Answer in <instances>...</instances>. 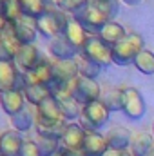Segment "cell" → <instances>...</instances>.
Returning <instances> with one entry per match:
<instances>
[{
  "label": "cell",
  "mask_w": 154,
  "mask_h": 156,
  "mask_svg": "<svg viewBox=\"0 0 154 156\" xmlns=\"http://www.w3.org/2000/svg\"><path fill=\"white\" fill-rule=\"evenodd\" d=\"M94 5L105 15V18L109 22H113L116 16H118V11H120V4L118 0H103V2H94Z\"/></svg>",
  "instance_id": "obj_32"
},
{
  "label": "cell",
  "mask_w": 154,
  "mask_h": 156,
  "mask_svg": "<svg viewBox=\"0 0 154 156\" xmlns=\"http://www.w3.org/2000/svg\"><path fill=\"white\" fill-rule=\"evenodd\" d=\"M123 4H127V5H134V4H140L142 0H121Z\"/></svg>",
  "instance_id": "obj_42"
},
{
  "label": "cell",
  "mask_w": 154,
  "mask_h": 156,
  "mask_svg": "<svg viewBox=\"0 0 154 156\" xmlns=\"http://www.w3.org/2000/svg\"><path fill=\"white\" fill-rule=\"evenodd\" d=\"M37 118H42V120H64L60 105L53 96H49L45 102H42L37 107Z\"/></svg>",
  "instance_id": "obj_24"
},
{
  "label": "cell",
  "mask_w": 154,
  "mask_h": 156,
  "mask_svg": "<svg viewBox=\"0 0 154 156\" xmlns=\"http://www.w3.org/2000/svg\"><path fill=\"white\" fill-rule=\"evenodd\" d=\"M49 156H64V154H62V149H60V151H56V153H53V154H49Z\"/></svg>",
  "instance_id": "obj_43"
},
{
  "label": "cell",
  "mask_w": 154,
  "mask_h": 156,
  "mask_svg": "<svg viewBox=\"0 0 154 156\" xmlns=\"http://www.w3.org/2000/svg\"><path fill=\"white\" fill-rule=\"evenodd\" d=\"M127 35H129V33L125 31V27H123L121 24H118V22L113 20V22H107V24L100 29V33H98L96 37L102 40V42H105L109 47H113L118 42H121Z\"/></svg>",
  "instance_id": "obj_21"
},
{
  "label": "cell",
  "mask_w": 154,
  "mask_h": 156,
  "mask_svg": "<svg viewBox=\"0 0 154 156\" xmlns=\"http://www.w3.org/2000/svg\"><path fill=\"white\" fill-rule=\"evenodd\" d=\"M18 4H20V9H22V15H26L29 18H35V20H38L49 9L47 0H18Z\"/></svg>",
  "instance_id": "obj_25"
},
{
  "label": "cell",
  "mask_w": 154,
  "mask_h": 156,
  "mask_svg": "<svg viewBox=\"0 0 154 156\" xmlns=\"http://www.w3.org/2000/svg\"><path fill=\"white\" fill-rule=\"evenodd\" d=\"M71 89H73V96L76 98L82 105L91 104V102H96V100H102V87L93 78L78 76L71 83Z\"/></svg>",
  "instance_id": "obj_6"
},
{
  "label": "cell",
  "mask_w": 154,
  "mask_h": 156,
  "mask_svg": "<svg viewBox=\"0 0 154 156\" xmlns=\"http://www.w3.org/2000/svg\"><path fill=\"white\" fill-rule=\"evenodd\" d=\"M24 75L18 71L15 62H0V93L24 91Z\"/></svg>",
  "instance_id": "obj_8"
},
{
  "label": "cell",
  "mask_w": 154,
  "mask_h": 156,
  "mask_svg": "<svg viewBox=\"0 0 154 156\" xmlns=\"http://www.w3.org/2000/svg\"><path fill=\"white\" fill-rule=\"evenodd\" d=\"M62 154L64 156H83L82 149H62Z\"/></svg>",
  "instance_id": "obj_39"
},
{
  "label": "cell",
  "mask_w": 154,
  "mask_h": 156,
  "mask_svg": "<svg viewBox=\"0 0 154 156\" xmlns=\"http://www.w3.org/2000/svg\"><path fill=\"white\" fill-rule=\"evenodd\" d=\"M103 156H132L129 153V149H107V153Z\"/></svg>",
  "instance_id": "obj_38"
},
{
  "label": "cell",
  "mask_w": 154,
  "mask_h": 156,
  "mask_svg": "<svg viewBox=\"0 0 154 156\" xmlns=\"http://www.w3.org/2000/svg\"><path fill=\"white\" fill-rule=\"evenodd\" d=\"M91 2H103V0H91Z\"/></svg>",
  "instance_id": "obj_46"
},
{
  "label": "cell",
  "mask_w": 154,
  "mask_h": 156,
  "mask_svg": "<svg viewBox=\"0 0 154 156\" xmlns=\"http://www.w3.org/2000/svg\"><path fill=\"white\" fill-rule=\"evenodd\" d=\"M149 156H154V149H152V151H151V153H149Z\"/></svg>",
  "instance_id": "obj_45"
},
{
  "label": "cell",
  "mask_w": 154,
  "mask_h": 156,
  "mask_svg": "<svg viewBox=\"0 0 154 156\" xmlns=\"http://www.w3.org/2000/svg\"><path fill=\"white\" fill-rule=\"evenodd\" d=\"M42 62H44V56H42L40 49L35 44L22 45L20 51L15 56V64H16V67H18L20 73H29V71L37 69Z\"/></svg>",
  "instance_id": "obj_10"
},
{
  "label": "cell",
  "mask_w": 154,
  "mask_h": 156,
  "mask_svg": "<svg viewBox=\"0 0 154 156\" xmlns=\"http://www.w3.org/2000/svg\"><path fill=\"white\" fill-rule=\"evenodd\" d=\"M0 62H15L13 55L5 49V45L2 44V40H0Z\"/></svg>",
  "instance_id": "obj_37"
},
{
  "label": "cell",
  "mask_w": 154,
  "mask_h": 156,
  "mask_svg": "<svg viewBox=\"0 0 154 156\" xmlns=\"http://www.w3.org/2000/svg\"><path fill=\"white\" fill-rule=\"evenodd\" d=\"M26 85H51L53 82V64L49 60L44 58V62L40 64L37 69L29 71V73H22Z\"/></svg>",
  "instance_id": "obj_15"
},
{
  "label": "cell",
  "mask_w": 154,
  "mask_h": 156,
  "mask_svg": "<svg viewBox=\"0 0 154 156\" xmlns=\"http://www.w3.org/2000/svg\"><path fill=\"white\" fill-rule=\"evenodd\" d=\"M76 62H78L80 76L93 78V80H96V78H98L100 71H102V67H100V66H96V64H93V62H89V60H85V58H82V56H80V60H76Z\"/></svg>",
  "instance_id": "obj_31"
},
{
  "label": "cell",
  "mask_w": 154,
  "mask_h": 156,
  "mask_svg": "<svg viewBox=\"0 0 154 156\" xmlns=\"http://www.w3.org/2000/svg\"><path fill=\"white\" fill-rule=\"evenodd\" d=\"M20 156H42L40 154V149H38V144L35 140H26L24 145H22Z\"/></svg>",
  "instance_id": "obj_36"
},
{
  "label": "cell",
  "mask_w": 154,
  "mask_h": 156,
  "mask_svg": "<svg viewBox=\"0 0 154 156\" xmlns=\"http://www.w3.org/2000/svg\"><path fill=\"white\" fill-rule=\"evenodd\" d=\"M64 37L69 40L78 51H82V47L85 45V42H87V38H89L91 35L83 29V26L78 22L75 16H69V22H67V26H65Z\"/></svg>",
  "instance_id": "obj_19"
},
{
  "label": "cell",
  "mask_w": 154,
  "mask_h": 156,
  "mask_svg": "<svg viewBox=\"0 0 154 156\" xmlns=\"http://www.w3.org/2000/svg\"><path fill=\"white\" fill-rule=\"evenodd\" d=\"M4 2L5 0H0V13H2V7H4Z\"/></svg>",
  "instance_id": "obj_44"
},
{
  "label": "cell",
  "mask_w": 154,
  "mask_h": 156,
  "mask_svg": "<svg viewBox=\"0 0 154 156\" xmlns=\"http://www.w3.org/2000/svg\"><path fill=\"white\" fill-rule=\"evenodd\" d=\"M85 138V129L80 123H67L64 129V134L60 138V149H82Z\"/></svg>",
  "instance_id": "obj_14"
},
{
  "label": "cell",
  "mask_w": 154,
  "mask_h": 156,
  "mask_svg": "<svg viewBox=\"0 0 154 156\" xmlns=\"http://www.w3.org/2000/svg\"><path fill=\"white\" fill-rule=\"evenodd\" d=\"M58 105H60L62 116H64L65 122H73V120H76V118L82 116V107H83V105L78 102L75 96L65 98V100H60Z\"/></svg>",
  "instance_id": "obj_27"
},
{
  "label": "cell",
  "mask_w": 154,
  "mask_h": 156,
  "mask_svg": "<svg viewBox=\"0 0 154 156\" xmlns=\"http://www.w3.org/2000/svg\"><path fill=\"white\" fill-rule=\"evenodd\" d=\"M24 142L18 131H4L0 134V156H20Z\"/></svg>",
  "instance_id": "obj_16"
},
{
  "label": "cell",
  "mask_w": 154,
  "mask_h": 156,
  "mask_svg": "<svg viewBox=\"0 0 154 156\" xmlns=\"http://www.w3.org/2000/svg\"><path fill=\"white\" fill-rule=\"evenodd\" d=\"M109 145L103 134L98 131H85V138L82 144V153L83 156H103L107 153Z\"/></svg>",
  "instance_id": "obj_12"
},
{
  "label": "cell",
  "mask_w": 154,
  "mask_h": 156,
  "mask_svg": "<svg viewBox=\"0 0 154 156\" xmlns=\"http://www.w3.org/2000/svg\"><path fill=\"white\" fill-rule=\"evenodd\" d=\"M62 2H64V0H47V4H51V5H54V7H60Z\"/></svg>",
  "instance_id": "obj_41"
},
{
  "label": "cell",
  "mask_w": 154,
  "mask_h": 156,
  "mask_svg": "<svg viewBox=\"0 0 154 156\" xmlns=\"http://www.w3.org/2000/svg\"><path fill=\"white\" fill-rule=\"evenodd\" d=\"M111 111L103 104V100H96L91 104H85L82 107V116H80V125L85 131H98L109 122Z\"/></svg>",
  "instance_id": "obj_3"
},
{
  "label": "cell",
  "mask_w": 154,
  "mask_h": 156,
  "mask_svg": "<svg viewBox=\"0 0 154 156\" xmlns=\"http://www.w3.org/2000/svg\"><path fill=\"white\" fill-rule=\"evenodd\" d=\"M0 107L7 116H15L26 107V96L22 91H5L0 93Z\"/></svg>",
  "instance_id": "obj_17"
},
{
  "label": "cell",
  "mask_w": 154,
  "mask_h": 156,
  "mask_svg": "<svg viewBox=\"0 0 154 156\" xmlns=\"http://www.w3.org/2000/svg\"><path fill=\"white\" fill-rule=\"evenodd\" d=\"M13 31H15L16 38L20 40L22 45L35 44V40L38 37L37 20H35V18H29V16H26V15H22V16L13 24Z\"/></svg>",
  "instance_id": "obj_11"
},
{
  "label": "cell",
  "mask_w": 154,
  "mask_h": 156,
  "mask_svg": "<svg viewBox=\"0 0 154 156\" xmlns=\"http://www.w3.org/2000/svg\"><path fill=\"white\" fill-rule=\"evenodd\" d=\"M0 15L4 16V20H5L9 26H13V24H15V22L22 16V9H20L18 0H5Z\"/></svg>",
  "instance_id": "obj_29"
},
{
  "label": "cell",
  "mask_w": 154,
  "mask_h": 156,
  "mask_svg": "<svg viewBox=\"0 0 154 156\" xmlns=\"http://www.w3.org/2000/svg\"><path fill=\"white\" fill-rule=\"evenodd\" d=\"M7 26H9V24H7V22L4 20V16L0 15V37H2V33L5 31V27H7Z\"/></svg>",
  "instance_id": "obj_40"
},
{
  "label": "cell",
  "mask_w": 154,
  "mask_h": 156,
  "mask_svg": "<svg viewBox=\"0 0 154 156\" xmlns=\"http://www.w3.org/2000/svg\"><path fill=\"white\" fill-rule=\"evenodd\" d=\"M0 40H2V44L5 45V49H7V51L13 55V58H15L16 53L20 51L22 44H20V40L16 38V35H15V31H13V26H7V27H5V31L2 33Z\"/></svg>",
  "instance_id": "obj_30"
},
{
  "label": "cell",
  "mask_w": 154,
  "mask_h": 156,
  "mask_svg": "<svg viewBox=\"0 0 154 156\" xmlns=\"http://www.w3.org/2000/svg\"><path fill=\"white\" fill-rule=\"evenodd\" d=\"M35 122H37V116L33 115V111L27 105L20 113H16L15 116H11V123H13L15 131H18V133H27L35 125Z\"/></svg>",
  "instance_id": "obj_26"
},
{
  "label": "cell",
  "mask_w": 154,
  "mask_h": 156,
  "mask_svg": "<svg viewBox=\"0 0 154 156\" xmlns=\"http://www.w3.org/2000/svg\"><path fill=\"white\" fill-rule=\"evenodd\" d=\"M145 49V40L138 33H129L121 42L111 47L113 53V64L116 66H131L134 58Z\"/></svg>",
  "instance_id": "obj_1"
},
{
  "label": "cell",
  "mask_w": 154,
  "mask_h": 156,
  "mask_svg": "<svg viewBox=\"0 0 154 156\" xmlns=\"http://www.w3.org/2000/svg\"><path fill=\"white\" fill-rule=\"evenodd\" d=\"M121 113L131 120L143 118L145 102L136 87H121Z\"/></svg>",
  "instance_id": "obj_7"
},
{
  "label": "cell",
  "mask_w": 154,
  "mask_h": 156,
  "mask_svg": "<svg viewBox=\"0 0 154 156\" xmlns=\"http://www.w3.org/2000/svg\"><path fill=\"white\" fill-rule=\"evenodd\" d=\"M22 93L26 96V102L35 105V107H38L40 104L45 102L49 96H53V93H51V89L47 85H26Z\"/></svg>",
  "instance_id": "obj_23"
},
{
  "label": "cell",
  "mask_w": 154,
  "mask_h": 156,
  "mask_svg": "<svg viewBox=\"0 0 154 156\" xmlns=\"http://www.w3.org/2000/svg\"><path fill=\"white\" fill-rule=\"evenodd\" d=\"M49 53L56 60H75L76 56H80V51L64 35H60L49 42Z\"/></svg>",
  "instance_id": "obj_13"
},
{
  "label": "cell",
  "mask_w": 154,
  "mask_h": 156,
  "mask_svg": "<svg viewBox=\"0 0 154 156\" xmlns=\"http://www.w3.org/2000/svg\"><path fill=\"white\" fill-rule=\"evenodd\" d=\"M80 76L76 60H56L53 62V82L49 85L51 93H54L62 85H69Z\"/></svg>",
  "instance_id": "obj_5"
},
{
  "label": "cell",
  "mask_w": 154,
  "mask_h": 156,
  "mask_svg": "<svg viewBox=\"0 0 154 156\" xmlns=\"http://www.w3.org/2000/svg\"><path fill=\"white\" fill-rule=\"evenodd\" d=\"M37 144H38V149H40V154L42 156H49V154H53V153H56V151H60V140L38 136Z\"/></svg>",
  "instance_id": "obj_35"
},
{
  "label": "cell",
  "mask_w": 154,
  "mask_h": 156,
  "mask_svg": "<svg viewBox=\"0 0 154 156\" xmlns=\"http://www.w3.org/2000/svg\"><path fill=\"white\" fill-rule=\"evenodd\" d=\"M67 122L65 120H42L37 118L35 127H37V134L42 138H53V140H60L64 134Z\"/></svg>",
  "instance_id": "obj_18"
},
{
  "label": "cell",
  "mask_w": 154,
  "mask_h": 156,
  "mask_svg": "<svg viewBox=\"0 0 154 156\" xmlns=\"http://www.w3.org/2000/svg\"><path fill=\"white\" fill-rule=\"evenodd\" d=\"M67 22H69L67 13H64L58 7H53V9H47L37 20V27H38V33L42 37L53 40L60 35H64Z\"/></svg>",
  "instance_id": "obj_2"
},
{
  "label": "cell",
  "mask_w": 154,
  "mask_h": 156,
  "mask_svg": "<svg viewBox=\"0 0 154 156\" xmlns=\"http://www.w3.org/2000/svg\"><path fill=\"white\" fill-rule=\"evenodd\" d=\"M132 133L127 129V127H113L111 131H107L105 134V140H107V145L109 149H129L131 147V142H132Z\"/></svg>",
  "instance_id": "obj_20"
},
{
  "label": "cell",
  "mask_w": 154,
  "mask_h": 156,
  "mask_svg": "<svg viewBox=\"0 0 154 156\" xmlns=\"http://www.w3.org/2000/svg\"><path fill=\"white\" fill-rule=\"evenodd\" d=\"M103 104L107 105V109L113 111H121V89H111L109 93H105V96L102 98Z\"/></svg>",
  "instance_id": "obj_34"
},
{
  "label": "cell",
  "mask_w": 154,
  "mask_h": 156,
  "mask_svg": "<svg viewBox=\"0 0 154 156\" xmlns=\"http://www.w3.org/2000/svg\"><path fill=\"white\" fill-rule=\"evenodd\" d=\"M75 18L83 26V29H85L87 33H94V35H98L100 29L109 22V20L105 18V15L94 5V2H91L83 11H80L78 15H75Z\"/></svg>",
  "instance_id": "obj_9"
},
{
  "label": "cell",
  "mask_w": 154,
  "mask_h": 156,
  "mask_svg": "<svg viewBox=\"0 0 154 156\" xmlns=\"http://www.w3.org/2000/svg\"><path fill=\"white\" fill-rule=\"evenodd\" d=\"M80 56L89 60V62H93V64H96V66H100V67H107V66L113 64L111 47L105 42H102L96 35H91L87 38L85 45L80 51Z\"/></svg>",
  "instance_id": "obj_4"
},
{
  "label": "cell",
  "mask_w": 154,
  "mask_h": 156,
  "mask_svg": "<svg viewBox=\"0 0 154 156\" xmlns=\"http://www.w3.org/2000/svg\"><path fill=\"white\" fill-rule=\"evenodd\" d=\"M154 149V136L147 133H140L132 138L129 153L132 156H149V153Z\"/></svg>",
  "instance_id": "obj_22"
},
{
  "label": "cell",
  "mask_w": 154,
  "mask_h": 156,
  "mask_svg": "<svg viewBox=\"0 0 154 156\" xmlns=\"http://www.w3.org/2000/svg\"><path fill=\"white\" fill-rule=\"evenodd\" d=\"M132 66L142 73V75H147L151 76L154 75V53L149 49H143L132 62Z\"/></svg>",
  "instance_id": "obj_28"
},
{
  "label": "cell",
  "mask_w": 154,
  "mask_h": 156,
  "mask_svg": "<svg viewBox=\"0 0 154 156\" xmlns=\"http://www.w3.org/2000/svg\"><path fill=\"white\" fill-rule=\"evenodd\" d=\"M152 136H154V123H152Z\"/></svg>",
  "instance_id": "obj_47"
},
{
  "label": "cell",
  "mask_w": 154,
  "mask_h": 156,
  "mask_svg": "<svg viewBox=\"0 0 154 156\" xmlns=\"http://www.w3.org/2000/svg\"><path fill=\"white\" fill-rule=\"evenodd\" d=\"M89 4H91V0H64V2L60 4L58 9H62L64 13L75 16V15H78L80 11H83Z\"/></svg>",
  "instance_id": "obj_33"
}]
</instances>
